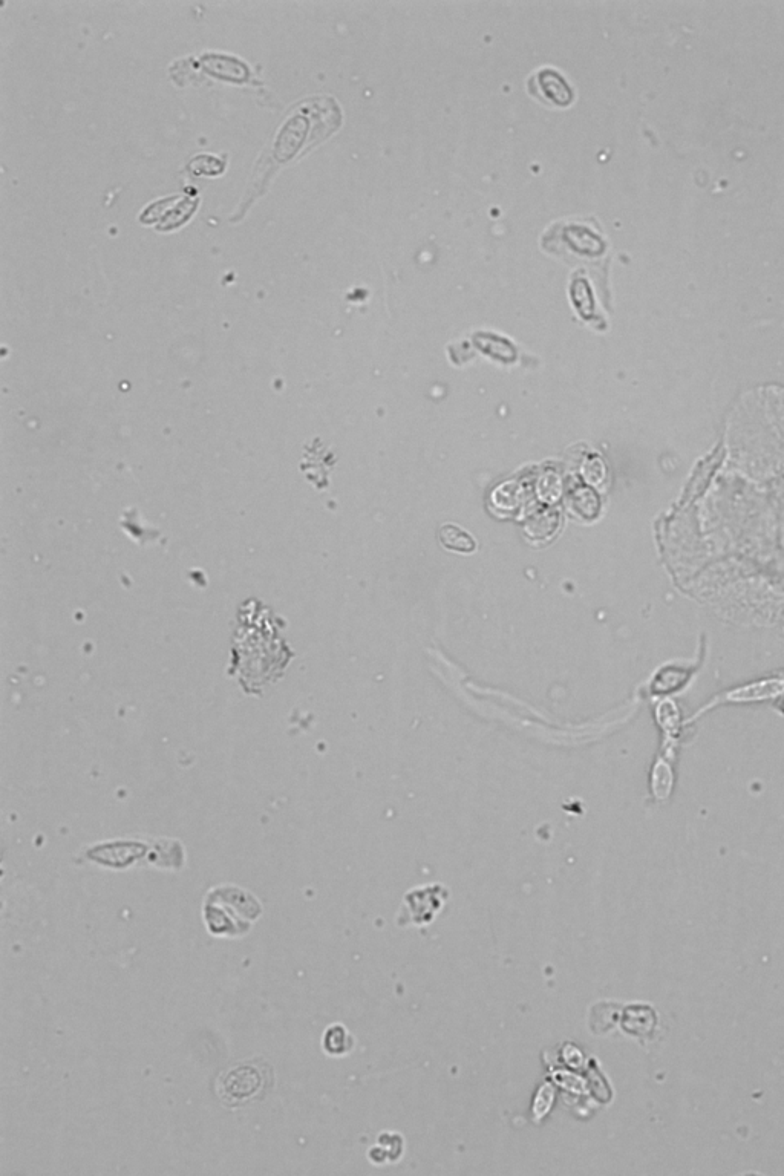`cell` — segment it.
I'll return each mask as SVG.
<instances>
[{
    "instance_id": "6da1fadb",
    "label": "cell",
    "mask_w": 784,
    "mask_h": 1176,
    "mask_svg": "<svg viewBox=\"0 0 784 1176\" xmlns=\"http://www.w3.org/2000/svg\"><path fill=\"white\" fill-rule=\"evenodd\" d=\"M342 123V112L331 97L313 98L299 106L288 118L275 143V157L281 163L291 160L304 147L314 146L330 137Z\"/></svg>"
},
{
    "instance_id": "7a4b0ae2",
    "label": "cell",
    "mask_w": 784,
    "mask_h": 1176,
    "mask_svg": "<svg viewBox=\"0 0 784 1176\" xmlns=\"http://www.w3.org/2000/svg\"><path fill=\"white\" fill-rule=\"evenodd\" d=\"M272 1068L261 1060L238 1063L219 1075L216 1091L229 1106H241L258 1100L270 1088Z\"/></svg>"
},
{
    "instance_id": "3957f363",
    "label": "cell",
    "mask_w": 784,
    "mask_h": 1176,
    "mask_svg": "<svg viewBox=\"0 0 784 1176\" xmlns=\"http://www.w3.org/2000/svg\"><path fill=\"white\" fill-rule=\"evenodd\" d=\"M196 209V201L187 196H170L147 207L141 215L143 223H157L158 229L170 230L186 223Z\"/></svg>"
},
{
    "instance_id": "277c9868",
    "label": "cell",
    "mask_w": 784,
    "mask_h": 1176,
    "mask_svg": "<svg viewBox=\"0 0 784 1176\" xmlns=\"http://www.w3.org/2000/svg\"><path fill=\"white\" fill-rule=\"evenodd\" d=\"M529 92L549 105L569 106L573 102V91L569 83L552 68L539 69L530 77Z\"/></svg>"
},
{
    "instance_id": "5b68a950",
    "label": "cell",
    "mask_w": 784,
    "mask_h": 1176,
    "mask_svg": "<svg viewBox=\"0 0 784 1176\" xmlns=\"http://www.w3.org/2000/svg\"><path fill=\"white\" fill-rule=\"evenodd\" d=\"M440 541L445 549L454 550V552L472 553L477 547L475 539L466 530L455 526V524H445L441 527Z\"/></svg>"
},
{
    "instance_id": "8992f818",
    "label": "cell",
    "mask_w": 784,
    "mask_h": 1176,
    "mask_svg": "<svg viewBox=\"0 0 784 1176\" xmlns=\"http://www.w3.org/2000/svg\"><path fill=\"white\" fill-rule=\"evenodd\" d=\"M781 690H783V685L780 682H768L765 685L749 686L745 690L737 691L734 696L739 697V700L766 699V697L777 696Z\"/></svg>"
}]
</instances>
